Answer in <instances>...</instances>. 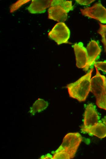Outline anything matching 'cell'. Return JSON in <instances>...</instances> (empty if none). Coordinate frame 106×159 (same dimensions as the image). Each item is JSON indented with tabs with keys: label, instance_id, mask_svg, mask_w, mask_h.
<instances>
[{
	"label": "cell",
	"instance_id": "cell-12",
	"mask_svg": "<svg viewBox=\"0 0 106 159\" xmlns=\"http://www.w3.org/2000/svg\"><path fill=\"white\" fill-rule=\"evenodd\" d=\"M48 102L43 99L39 98L30 108L29 113L31 115H34L37 113H39L47 108Z\"/></svg>",
	"mask_w": 106,
	"mask_h": 159
},
{
	"label": "cell",
	"instance_id": "cell-3",
	"mask_svg": "<svg viewBox=\"0 0 106 159\" xmlns=\"http://www.w3.org/2000/svg\"><path fill=\"white\" fill-rule=\"evenodd\" d=\"M95 75L91 78L90 91L95 96L96 104L100 108L106 110V78L95 67Z\"/></svg>",
	"mask_w": 106,
	"mask_h": 159
},
{
	"label": "cell",
	"instance_id": "cell-6",
	"mask_svg": "<svg viewBox=\"0 0 106 159\" xmlns=\"http://www.w3.org/2000/svg\"><path fill=\"white\" fill-rule=\"evenodd\" d=\"M86 49L87 61L86 66L83 68L85 72L88 71L94 65L96 61L98 58L101 51L98 43L94 40H91L90 42Z\"/></svg>",
	"mask_w": 106,
	"mask_h": 159
},
{
	"label": "cell",
	"instance_id": "cell-10",
	"mask_svg": "<svg viewBox=\"0 0 106 159\" xmlns=\"http://www.w3.org/2000/svg\"><path fill=\"white\" fill-rule=\"evenodd\" d=\"M51 0H32L26 8L32 14L42 13L51 6Z\"/></svg>",
	"mask_w": 106,
	"mask_h": 159
},
{
	"label": "cell",
	"instance_id": "cell-7",
	"mask_svg": "<svg viewBox=\"0 0 106 159\" xmlns=\"http://www.w3.org/2000/svg\"><path fill=\"white\" fill-rule=\"evenodd\" d=\"M100 117L96 110L95 106L90 103L86 107L84 115L83 124V126L89 127L97 123Z\"/></svg>",
	"mask_w": 106,
	"mask_h": 159
},
{
	"label": "cell",
	"instance_id": "cell-14",
	"mask_svg": "<svg viewBox=\"0 0 106 159\" xmlns=\"http://www.w3.org/2000/svg\"><path fill=\"white\" fill-rule=\"evenodd\" d=\"M100 28L97 32L101 35L102 39L101 41L103 44L104 52L106 54V24L104 25L99 23Z\"/></svg>",
	"mask_w": 106,
	"mask_h": 159
},
{
	"label": "cell",
	"instance_id": "cell-1",
	"mask_svg": "<svg viewBox=\"0 0 106 159\" xmlns=\"http://www.w3.org/2000/svg\"><path fill=\"white\" fill-rule=\"evenodd\" d=\"M83 138L78 132L69 133L65 135L62 143L55 151L52 159H70L74 157Z\"/></svg>",
	"mask_w": 106,
	"mask_h": 159
},
{
	"label": "cell",
	"instance_id": "cell-8",
	"mask_svg": "<svg viewBox=\"0 0 106 159\" xmlns=\"http://www.w3.org/2000/svg\"><path fill=\"white\" fill-rule=\"evenodd\" d=\"M74 51L76 59V65L78 68H83L87 61L86 49L82 42L76 43L72 46Z\"/></svg>",
	"mask_w": 106,
	"mask_h": 159
},
{
	"label": "cell",
	"instance_id": "cell-16",
	"mask_svg": "<svg viewBox=\"0 0 106 159\" xmlns=\"http://www.w3.org/2000/svg\"><path fill=\"white\" fill-rule=\"evenodd\" d=\"M94 1V0H76V2L78 4L85 6H88Z\"/></svg>",
	"mask_w": 106,
	"mask_h": 159
},
{
	"label": "cell",
	"instance_id": "cell-4",
	"mask_svg": "<svg viewBox=\"0 0 106 159\" xmlns=\"http://www.w3.org/2000/svg\"><path fill=\"white\" fill-rule=\"evenodd\" d=\"M49 38L56 42L57 45L68 43L70 36V31L63 22H58L48 33Z\"/></svg>",
	"mask_w": 106,
	"mask_h": 159
},
{
	"label": "cell",
	"instance_id": "cell-15",
	"mask_svg": "<svg viewBox=\"0 0 106 159\" xmlns=\"http://www.w3.org/2000/svg\"><path fill=\"white\" fill-rule=\"evenodd\" d=\"M94 65V67H97L98 69L106 73V61L95 62Z\"/></svg>",
	"mask_w": 106,
	"mask_h": 159
},
{
	"label": "cell",
	"instance_id": "cell-2",
	"mask_svg": "<svg viewBox=\"0 0 106 159\" xmlns=\"http://www.w3.org/2000/svg\"><path fill=\"white\" fill-rule=\"evenodd\" d=\"M93 70V68H92L77 81L67 85L66 87L70 97L80 102L86 100L90 91L91 76Z\"/></svg>",
	"mask_w": 106,
	"mask_h": 159
},
{
	"label": "cell",
	"instance_id": "cell-11",
	"mask_svg": "<svg viewBox=\"0 0 106 159\" xmlns=\"http://www.w3.org/2000/svg\"><path fill=\"white\" fill-rule=\"evenodd\" d=\"M48 18L58 22H63L66 20L68 13L60 7L51 6L48 10Z\"/></svg>",
	"mask_w": 106,
	"mask_h": 159
},
{
	"label": "cell",
	"instance_id": "cell-13",
	"mask_svg": "<svg viewBox=\"0 0 106 159\" xmlns=\"http://www.w3.org/2000/svg\"><path fill=\"white\" fill-rule=\"evenodd\" d=\"M56 6L60 7L67 13L72 10L73 7L72 5L71 1H66L64 0H51V6Z\"/></svg>",
	"mask_w": 106,
	"mask_h": 159
},
{
	"label": "cell",
	"instance_id": "cell-17",
	"mask_svg": "<svg viewBox=\"0 0 106 159\" xmlns=\"http://www.w3.org/2000/svg\"><path fill=\"white\" fill-rule=\"evenodd\" d=\"M102 121L103 123L106 126V116H104V118H103L102 119Z\"/></svg>",
	"mask_w": 106,
	"mask_h": 159
},
{
	"label": "cell",
	"instance_id": "cell-5",
	"mask_svg": "<svg viewBox=\"0 0 106 159\" xmlns=\"http://www.w3.org/2000/svg\"><path fill=\"white\" fill-rule=\"evenodd\" d=\"M82 14L86 17L96 19L102 23L106 24V9L100 2L92 6L80 9Z\"/></svg>",
	"mask_w": 106,
	"mask_h": 159
},
{
	"label": "cell",
	"instance_id": "cell-9",
	"mask_svg": "<svg viewBox=\"0 0 106 159\" xmlns=\"http://www.w3.org/2000/svg\"><path fill=\"white\" fill-rule=\"evenodd\" d=\"M80 128L82 132L87 133L90 135H94L100 139L106 136V126L101 120L93 126L85 127L82 125Z\"/></svg>",
	"mask_w": 106,
	"mask_h": 159
}]
</instances>
